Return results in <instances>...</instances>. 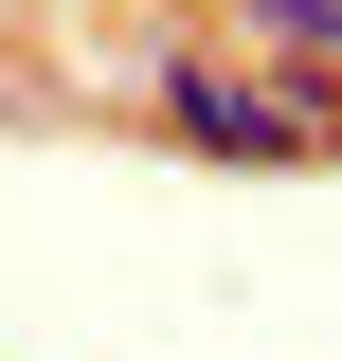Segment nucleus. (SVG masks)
I'll list each match as a JSON object with an SVG mask.
<instances>
[{
    "mask_svg": "<svg viewBox=\"0 0 342 361\" xmlns=\"http://www.w3.org/2000/svg\"><path fill=\"white\" fill-rule=\"evenodd\" d=\"M306 109H324V163H342V73H306Z\"/></svg>",
    "mask_w": 342,
    "mask_h": 361,
    "instance_id": "3",
    "label": "nucleus"
},
{
    "mask_svg": "<svg viewBox=\"0 0 342 361\" xmlns=\"http://www.w3.org/2000/svg\"><path fill=\"white\" fill-rule=\"evenodd\" d=\"M234 18V54H270V73H342V0H216Z\"/></svg>",
    "mask_w": 342,
    "mask_h": 361,
    "instance_id": "2",
    "label": "nucleus"
},
{
    "mask_svg": "<svg viewBox=\"0 0 342 361\" xmlns=\"http://www.w3.org/2000/svg\"><path fill=\"white\" fill-rule=\"evenodd\" d=\"M144 127H163L180 163H324L306 73H270V54H198V37L144 54Z\"/></svg>",
    "mask_w": 342,
    "mask_h": 361,
    "instance_id": "1",
    "label": "nucleus"
}]
</instances>
